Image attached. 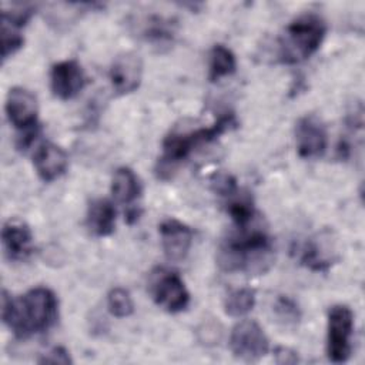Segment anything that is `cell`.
<instances>
[{
    "label": "cell",
    "mask_w": 365,
    "mask_h": 365,
    "mask_svg": "<svg viewBox=\"0 0 365 365\" xmlns=\"http://www.w3.org/2000/svg\"><path fill=\"white\" fill-rule=\"evenodd\" d=\"M33 163L38 177L46 182H51L66 173L68 157L61 147L53 143H43L36 150Z\"/></svg>",
    "instance_id": "cell-15"
},
{
    "label": "cell",
    "mask_w": 365,
    "mask_h": 365,
    "mask_svg": "<svg viewBox=\"0 0 365 365\" xmlns=\"http://www.w3.org/2000/svg\"><path fill=\"white\" fill-rule=\"evenodd\" d=\"M1 244L4 255L10 261H24L33 252L31 230L24 221L10 218L1 228Z\"/></svg>",
    "instance_id": "cell-13"
},
{
    "label": "cell",
    "mask_w": 365,
    "mask_h": 365,
    "mask_svg": "<svg viewBox=\"0 0 365 365\" xmlns=\"http://www.w3.org/2000/svg\"><path fill=\"white\" fill-rule=\"evenodd\" d=\"M40 364H71V358L68 355V351L63 346H56L47 354H44L41 358H38Z\"/></svg>",
    "instance_id": "cell-25"
},
{
    "label": "cell",
    "mask_w": 365,
    "mask_h": 365,
    "mask_svg": "<svg viewBox=\"0 0 365 365\" xmlns=\"http://www.w3.org/2000/svg\"><path fill=\"white\" fill-rule=\"evenodd\" d=\"M150 292L155 304L171 314L184 311L190 302L184 281L173 271L158 269L154 272L150 279Z\"/></svg>",
    "instance_id": "cell-6"
},
{
    "label": "cell",
    "mask_w": 365,
    "mask_h": 365,
    "mask_svg": "<svg viewBox=\"0 0 365 365\" xmlns=\"http://www.w3.org/2000/svg\"><path fill=\"white\" fill-rule=\"evenodd\" d=\"M327 33L324 19L317 13H304L294 19L279 40V60L295 64L309 58L321 46Z\"/></svg>",
    "instance_id": "cell-4"
},
{
    "label": "cell",
    "mask_w": 365,
    "mask_h": 365,
    "mask_svg": "<svg viewBox=\"0 0 365 365\" xmlns=\"http://www.w3.org/2000/svg\"><path fill=\"white\" fill-rule=\"evenodd\" d=\"M24 38L20 33V29L11 23L1 20V60L6 61L16 51L23 47Z\"/></svg>",
    "instance_id": "cell-24"
},
{
    "label": "cell",
    "mask_w": 365,
    "mask_h": 365,
    "mask_svg": "<svg viewBox=\"0 0 365 365\" xmlns=\"http://www.w3.org/2000/svg\"><path fill=\"white\" fill-rule=\"evenodd\" d=\"M228 198H230V201H228L227 211L231 215L232 221L240 228L248 227V224L251 222V220L254 217L252 198L247 192L245 194H242L241 191L238 192V188L232 194H230Z\"/></svg>",
    "instance_id": "cell-20"
},
{
    "label": "cell",
    "mask_w": 365,
    "mask_h": 365,
    "mask_svg": "<svg viewBox=\"0 0 365 365\" xmlns=\"http://www.w3.org/2000/svg\"><path fill=\"white\" fill-rule=\"evenodd\" d=\"M37 100L31 91L23 87L10 88L6 98V114L17 130L37 125Z\"/></svg>",
    "instance_id": "cell-11"
},
{
    "label": "cell",
    "mask_w": 365,
    "mask_h": 365,
    "mask_svg": "<svg viewBox=\"0 0 365 365\" xmlns=\"http://www.w3.org/2000/svg\"><path fill=\"white\" fill-rule=\"evenodd\" d=\"M86 225L88 231L96 237H108L115 227V210L114 205L104 198L94 200L87 211Z\"/></svg>",
    "instance_id": "cell-16"
},
{
    "label": "cell",
    "mask_w": 365,
    "mask_h": 365,
    "mask_svg": "<svg viewBox=\"0 0 365 365\" xmlns=\"http://www.w3.org/2000/svg\"><path fill=\"white\" fill-rule=\"evenodd\" d=\"M108 77L117 94L124 96L135 91L143 78V61L140 56L131 51L118 54L110 66Z\"/></svg>",
    "instance_id": "cell-9"
},
{
    "label": "cell",
    "mask_w": 365,
    "mask_h": 365,
    "mask_svg": "<svg viewBox=\"0 0 365 365\" xmlns=\"http://www.w3.org/2000/svg\"><path fill=\"white\" fill-rule=\"evenodd\" d=\"M274 247L268 234L262 230L241 228V232L221 242L217 251V262L227 272L261 275L274 264Z\"/></svg>",
    "instance_id": "cell-2"
},
{
    "label": "cell",
    "mask_w": 365,
    "mask_h": 365,
    "mask_svg": "<svg viewBox=\"0 0 365 365\" xmlns=\"http://www.w3.org/2000/svg\"><path fill=\"white\" fill-rule=\"evenodd\" d=\"M208 78L210 81H218L222 77L231 76L237 68V60L234 53L224 44H215L210 50L208 56Z\"/></svg>",
    "instance_id": "cell-19"
},
{
    "label": "cell",
    "mask_w": 365,
    "mask_h": 365,
    "mask_svg": "<svg viewBox=\"0 0 365 365\" xmlns=\"http://www.w3.org/2000/svg\"><path fill=\"white\" fill-rule=\"evenodd\" d=\"M58 317V302L54 292L46 287L27 291L21 299L1 291V319L19 338L50 329Z\"/></svg>",
    "instance_id": "cell-1"
},
{
    "label": "cell",
    "mask_w": 365,
    "mask_h": 365,
    "mask_svg": "<svg viewBox=\"0 0 365 365\" xmlns=\"http://www.w3.org/2000/svg\"><path fill=\"white\" fill-rule=\"evenodd\" d=\"M86 84V76L76 60H64L51 67L50 86L51 91L60 100L76 97Z\"/></svg>",
    "instance_id": "cell-12"
},
{
    "label": "cell",
    "mask_w": 365,
    "mask_h": 365,
    "mask_svg": "<svg viewBox=\"0 0 365 365\" xmlns=\"http://www.w3.org/2000/svg\"><path fill=\"white\" fill-rule=\"evenodd\" d=\"M140 33H141L140 36L147 43L157 47L158 50L170 47L175 38L174 23L170 19H165L161 16L145 17Z\"/></svg>",
    "instance_id": "cell-17"
},
{
    "label": "cell",
    "mask_w": 365,
    "mask_h": 365,
    "mask_svg": "<svg viewBox=\"0 0 365 365\" xmlns=\"http://www.w3.org/2000/svg\"><path fill=\"white\" fill-rule=\"evenodd\" d=\"M354 314L346 305H334L328 312L327 355L331 362H346L352 352Z\"/></svg>",
    "instance_id": "cell-5"
},
{
    "label": "cell",
    "mask_w": 365,
    "mask_h": 365,
    "mask_svg": "<svg viewBox=\"0 0 365 365\" xmlns=\"http://www.w3.org/2000/svg\"><path fill=\"white\" fill-rule=\"evenodd\" d=\"M275 361L278 364H297L298 362V355L295 351L289 348L279 346L275 349Z\"/></svg>",
    "instance_id": "cell-26"
},
{
    "label": "cell",
    "mask_w": 365,
    "mask_h": 365,
    "mask_svg": "<svg viewBox=\"0 0 365 365\" xmlns=\"http://www.w3.org/2000/svg\"><path fill=\"white\" fill-rule=\"evenodd\" d=\"M297 151L301 158L314 160L321 157L328 144L327 128L324 123L314 114L304 115L295 127Z\"/></svg>",
    "instance_id": "cell-8"
},
{
    "label": "cell",
    "mask_w": 365,
    "mask_h": 365,
    "mask_svg": "<svg viewBox=\"0 0 365 365\" xmlns=\"http://www.w3.org/2000/svg\"><path fill=\"white\" fill-rule=\"evenodd\" d=\"M299 261L311 271L327 272L332 267V264L338 261V255L335 254L331 235L324 231L317 237L309 238L301 250Z\"/></svg>",
    "instance_id": "cell-14"
},
{
    "label": "cell",
    "mask_w": 365,
    "mask_h": 365,
    "mask_svg": "<svg viewBox=\"0 0 365 365\" xmlns=\"http://www.w3.org/2000/svg\"><path fill=\"white\" fill-rule=\"evenodd\" d=\"M111 194L115 201L130 205L141 195V182L135 173L128 167H120L114 171L111 180Z\"/></svg>",
    "instance_id": "cell-18"
},
{
    "label": "cell",
    "mask_w": 365,
    "mask_h": 365,
    "mask_svg": "<svg viewBox=\"0 0 365 365\" xmlns=\"http://www.w3.org/2000/svg\"><path fill=\"white\" fill-rule=\"evenodd\" d=\"M108 311L117 318L130 317L134 312V302L130 292L124 288H113L107 295Z\"/></svg>",
    "instance_id": "cell-23"
},
{
    "label": "cell",
    "mask_w": 365,
    "mask_h": 365,
    "mask_svg": "<svg viewBox=\"0 0 365 365\" xmlns=\"http://www.w3.org/2000/svg\"><path fill=\"white\" fill-rule=\"evenodd\" d=\"M158 231L161 237V247L167 259L174 262L182 261L188 255L192 245V230L178 220L168 218L160 224Z\"/></svg>",
    "instance_id": "cell-10"
},
{
    "label": "cell",
    "mask_w": 365,
    "mask_h": 365,
    "mask_svg": "<svg viewBox=\"0 0 365 365\" xmlns=\"http://www.w3.org/2000/svg\"><path fill=\"white\" fill-rule=\"evenodd\" d=\"M237 125L235 115L232 113H225L215 120L208 127L197 128L188 133H171L163 141V155L158 161V177L168 178L171 175V170L187 158L195 147L201 144L211 143L217 140L227 130Z\"/></svg>",
    "instance_id": "cell-3"
},
{
    "label": "cell",
    "mask_w": 365,
    "mask_h": 365,
    "mask_svg": "<svg viewBox=\"0 0 365 365\" xmlns=\"http://www.w3.org/2000/svg\"><path fill=\"white\" fill-rule=\"evenodd\" d=\"M255 305V291L251 288H240L231 291L224 301V311L230 317H244Z\"/></svg>",
    "instance_id": "cell-21"
},
{
    "label": "cell",
    "mask_w": 365,
    "mask_h": 365,
    "mask_svg": "<svg viewBox=\"0 0 365 365\" xmlns=\"http://www.w3.org/2000/svg\"><path fill=\"white\" fill-rule=\"evenodd\" d=\"M230 348L237 358L245 362H255L267 355L269 344L258 322L242 319L231 331Z\"/></svg>",
    "instance_id": "cell-7"
},
{
    "label": "cell",
    "mask_w": 365,
    "mask_h": 365,
    "mask_svg": "<svg viewBox=\"0 0 365 365\" xmlns=\"http://www.w3.org/2000/svg\"><path fill=\"white\" fill-rule=\"evenodd\" d=\"M274 315L284 328H295L301 319V309L292 298L279 295L274 302Z\"/></svg>",
    "instance_id": "cell-22"
}]
</instances>
